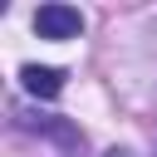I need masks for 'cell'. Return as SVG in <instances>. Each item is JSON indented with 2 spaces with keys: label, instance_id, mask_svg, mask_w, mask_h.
Here are the masks:
<instances>
[{
  "label": "cell",
  "instance_id": "obj_1",
  "mask_svg": "<svg viewBox=\"0 0 157 157\" xmlns=\"http://www.w3.org/2000/svg\"><path fill=\"white\" fill-rule=\"evenodd\" d=\"M34 29H39V39H74L83 29V15L74 5H39L34 10Z\"/></svg>",
  "mask_w": 157,
  "mask_h": 157
},
{
  "label": "cell",
  "instance_id": "obj_2",
  "mask_svg": "<svg viewBox=\"0 0 157 157\" xmlns=\"http://www.w3.org/2000/svg\"><path fill=\"white\" fill-rule=\"evenodd\" d=\"M20 78H25V88L34 98H59V88H64V74L59 69H44V64H25Z\"/></svg>",
  "mask_w": 157,
  "mask_h": 157
},
{
  "label": "cell",
  "instance_id": "obj_3",
  "mask_svg": "<svg viewBox=\"0 0 157 157\" xmlns=\"http://www.w3.org/2000/svg\"><path fill=\"white\" fill-rule=\"evenodd\" d=\"M108 157H132V152H118V147H113V152H108Z\"/></svg>",
  "mask_w": 157,
  "mask_h": 157
}]
</instances>
